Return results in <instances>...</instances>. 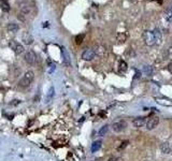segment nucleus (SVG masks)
Instances as JSON below:
<instances>
[{
  "label": "nucleus",
  "instance_id": "15",
  "mask_svg": "<svg viewBox=\"0 0 172 161\" xmlns=\"http://www.w3.org/2000/svg\"><path fill=\"white\" fill-rule=\"evenodd\" d=\"M18 29H19V26L17 25L16 23H14V22H12V23H9L8 24V30H9V31L16 32Z\"/></svg>",
  "mask_w": 172,
  "mask_h": 161
},
{
  "label": "nucleus",
  "instance_id": "28",
  "mask_svg": "<svg viewBox=\"0 0 172 161\" xmlns=\"http://www.w3.org/2000/svg\"><path fill=\"white\" fill-rule=\"evenodd\" d=\"M140 75H141V72H140V71H137V75H136V79H139V77H140Z\"/></svg>",
  "mask_w": 172,
  "mask_h": 161
},
{
  "label": "nucleus",
  "instance_id": "4",
  "mask_svg": "<svg viewBox=\"0 0 172 161\" xmlns=\"http://www.w3.org/2000/svg\"><path fill=\"white\" fill-rule=\"evenodd\" d=\"M158 124H159V118H158L157 116H152L150 117L149 119L146 120V129L147 130H153L155 129L156 127L158 126Z\"/></svg>",
  "mask_w": 172,
  "mask_h": 161
},
{
  "label": "nucleus",
  "instance_id": "19",
  "mask_svg": "<svg viewBox=\"0 0 172 161\" xmlns=\"http://www.w3.org/2000/svg\"><path fill=\"white\" fill-rule=\"evenodd\" d=\"M54 93H55V89H54V87H51V88L49 89V91H47V95H46V102H50V100H51L52 98L54 97Z\"/></svg>",
  "mask_w": 172,
  "mask_h": 161
},
{
  "label": "nucleus",
  "instance_id": "12",
  "mask_svg": "<svg viewBox=\"0 0 172 161\" xmlns=\"http://www.w3.org/2000/svg\"><path fill=\"white\" fill-rule=\"evenodd\" d=\"M62 58H64L65 65H66V66H70V65H71L70 56H69L68 52L66 51V49H64V47H62Z\"/></svg>",
  "mask_w": 172,
  "mask_h": 161
},
{
  "label": "nucleus",
  "instance_id": "17",
  "mask_svg": "<svg viewBox=\"0 0 172 161\" xmlns=\"http://www.w3.org/2000/svg\"><path fill=\"white\" fill-rule=\"evenodd\" d=\"M165 18H166L167 22H172V6L166 10V12H165Z\"/></svg>",
  "mask_w": 172,
  "mask_h": 161
},
{
  "label": "nucleus",
  "instance_id": "16",
  "mask_svg": "<svg viewBox=\"0 0 172 161\" xmlns=\"http://www.w3.org/2000/svg\"><path fill=\"white\" fill-rule=\"evenodd\" d=\"M101 141H95V142L91 144V153H96L97 151H99L100 147H101Z\"/></svg>",
  "mask_w": 172,
  "mask_h": 161
},
{
  "label": "nucleus",
  "instance_id": "20",
  "mask_svg": "<svg viewBox=\"0 0 172 161\" xmlns=\"http://www.w3.org/2000/svg\"><path fill=\"white\" fill-rule=\"evenodd\" d=\"M143 72L146 75H151L152 73H153V68H152L151 66H145L144 69H143Z\"/></svg>",
  "mask_w": 172,
  "mask_h": 161
},
{
  "label": "nucleus",
  "instance_id": "10",
  "mask_svg": "<svg viewBox=\"0 0 172 161\" xmlns=\"http://www.w3.org/2000/svg\"><path fill=\"white\" fill-rule=\"evenodd\" d=\"M155 101L157 102L158 104H160V105H165V106H171L172 105V101H171V100L166 99V98L156 97L155 98Z\"/></svg>",
  "mask_w": 172,
  "mask_h": 161
},
{
  "label": "nucleus",
  "instance_id": "27",
  "mask_svg": "<svg viewBox=\"0 0 172 161\" xmlns=\"http://www.w3.org/2000/svg\"><path fill=\"white\" fill-rule=\"evenodd\" d=\"M168 70L172 73V61L170 62V64H169V66H168Z\"/></svg>",
  "mask_w": 172,
  "mask_h": 161
},
{
  "label": "nucleus",
  "instance_id": "2",
  "mask_svg": "<svg viewBox=\"0 0 172 161\" xmlns=\"http://www.w3.org/2000/svg\"><path fill=\"white\" fill-rule=\"evenodd\" d=\"M142 38L144 43L147 45V46H153V45L156 44V40H155V36H154V31L152 30H145L142 34Z\"/></svg>",
  "mask_w": 172,
  "mask_h": 161
},
{
  "label": "nucleus",
  "instance_id": "1",
  "mask_svg": "<svg viewBox=\"0 0 172 161\" xmlns=\"http://www.w3.org/2000/svg\"><path fill=\"white\" fill-rule=\"evenodd\" d=\"M34 73L29 70V71H27V72L24 73L22 79L19 80L18 85L21 87H23V88H26V87L30 86V84L34 82Z\"/></svg>",
  "mask_w": 172,
  "mask_h": 161
},
{
  "label": "nucleus",
  "instance_id": "3",
  "mask_svg": "<svg viewBox=\"0 0 172 161\" xmlns=\"http://www.w3.org/2000/svg\"><path fill=\"white\" fill-rule=\"evenodd\" d=\"M9 46L11 47V49H13V52H14L16 55H21V54H23L24 51H25L23 45L15 40H11L10 42H9Z\"/></svg>",
  "mask_w": 172,
  "mask_h": 161
},
{
  "label": "nucleus",
  "instance_id": "5",
  "mask_svg": "<svg viewBox=\"0 0 172 161\" xmlns=\"http://www.w3.org/2000/svg\"><path fill=\"white\" fill-rule=\"evenodd\" d=\"M24 59L28 65H34L37 61V55L34 54V52L27 51L24 55Z\"/></svg>",
  "mask_w": 172,
  "mask_h": 161
},
{
  "label": "nucleus",
  "instance_id": "8",
  "mask_svg": "<svg viewBox=\"0 0 172 161\" xmlns=\"http://www.w3.org/2000/svg\"><path fill=\"white\" fill-rule=\"evenodd\" d=\"M146 124V117H137L132 120V126L134 128H141Z\"/></svg>",
  "mask_w": 172,
  "mask_h": 161
},
{
  "label": "nucleus",
  "instance_id": "14",
  "mask_svg": "<svg viewBox=\"0 0 172 161\" xmlns=\"http://www.w3.org/2000/svg\"><path fill=\"white\" fill-rule=\"evenodd\" d=\"M153 31H154V36H155L156 44H159V43L162 42V31H160L159 29H157V28H156L155 30H153Z\"/></svg>",
  "mask_w": 172,
  "mask_h": 161
},
{
  "label": "nucleus",
  "instance_id": "18",
  "mask_svg": "<svg viewBox=\"0 0 172 161\" xmlns=\"http://www.w3.org/2000/svg\"><path fill=\"white\" fill-rule=\"evenodd\" d=\"M108 131H109V125H104L103 127L100 128V130H99V132H98V134H99L100 136H104Z\"/></svg>",
  "mask_w": 172,
  "mask_h": 161
},
{
  "label": "nucleus",
  "instance_id": "29",
  "mask_svg": "<svg viewBox=\"0 0 172 161\" xmlns=\"http://www.w3.org/2000/svg\"><path fill=\"white\" fill-rule=\"evenodd\" d=\"M108 161H117V158H115V157H111Z\"/></svg>",
  "mask_w": 172,
  "mask_h": 161
},
{
  "label": "nucleus",
  "instance_id": "24",
  "mask_svg": "<svg viewBox=\"0 0 172 161\" xmlns=\"http://www.w3.org/2000/svg\"><path fill=\"white\" fill-rule=\"evenodd\" d=\"M117 39H118V41L121 43H123L124 41L126 40V37H125V34H123V33H121V34H118V37H117Z\"/></svg>",
  "mask_w": 172,
  "mask_h": 161
},
{
  "label": "nucleus",
  "instance_id": "13",
  "mask_svg": "<svg viewBox=\"0 0 172 161\" xmlns=\"http://www.w3.org/2000/svg\"><path fill=\"white\" fill-rule=\"evenodd\" d=\"M0 8H1V10L3 11V12H9L11 6L6 0H0Z\"/></svg>",
  "mask_w": 172,
  "mask_h": 161
},
{
  "label": "nucleus",
  "instance_id": "9",
  "mask_svg": "<svg viewBox=\"0 0 172 161\" xmlns=\"http://www.w3.org/2000/svg\"><path fill=\"white\" fill-rule=\"evenodd\" d=\"M22 40H23V42L25 43L26 45H30V44H32V42H34V38H32V36L27 31H25L23 33V36H22Z\"/></svg>",
  "mask_w": 172,
  "mask_h": 161
},
{
  "label": "nucleus",
  "instance_id": "25",
  "mask_svg": "<svg viewBox=\"0 0 172 161\" xmlns=\"http://www.w3.org/2000/svg\"><path fill=\"white\" fill-rule=\"evenodd\" d=\"M128 145V141H124V142H122V145L121 146H118V151H122V149H124L126 146Z\"/></svg>",
  "mask_w": 172,
  "mask_h": 161
},
{
  "label": "nucleus",
  "instance_id": "7",
  "mask_svg": "<svg viewBox=\"0 0 172 161\" xmlns=\"http://www.w3.org/2000/svg\"><path fill=\"white\" fill-rule=\"evenodd\" d=\"M96 57V53L94 49H86L85 51L82 53V58L86 61H89V60H93L94 58Z\"/></svg>",
  "mask_w": 172,
  "mask_h": 161
},
{
  "label": "nucleus",
  "instance_id": "6",
  "mask_svg": "<svg viewBox=\"0 0 172 161\" xmlns=\"http://www.w3.org/2000/svg\"><path fill=\"white\" fill-rule=\"evenodd\" d=\"M126 127H127V123H125V121H123V120L117 121V123H114L112 125L113 131L117 132V133H119V132L124 131V130L126 129Z\"/></svg>",
  "mask_w": 172,
  "mask_h": 161
},
{
  "label": "nucleus",
  "instance_id": "26",
  "mask_svg": "<svg viewBox=\"0 0 172 161\" xmlns=\"http://www.w3.org/2000/svg\"><path fill=\"white\" fill-rule=\"evenodd\" d=\"M21 103V100H17V99H15V100H13L12 102H11V105H17V104H19Z\"/></svg>",
  "mask_w": 172,
  "mask_h": 161
},
{
  "label": "nucleus",
  "instance_id": "23",
  "mask_svg": "<svg viewBox=\"0 0 172 161\" xmlns=\"http://www.w3.org/2000/svg\"><path fill=\"white\" fill-rule=\"evenodd\" d=\"M119 64H121V67H119V69H121L122 71L127 70V64H125V61H123V60H122Z\"/></svg>",
  "mask_w": 172,
  "mask_h": 161
},
{
  "label": "nucleus",
  "instance_id": "21",
  "mask_svg": "<svg viewBox=\"0 0 172 161\" xmlns=\"http://www.w3.org/2000/svg\"><path fill=\"white\" fill-rule=\"evenodd\" d=\"M165 59H172V46L169 47L165 54Z\"/></svg>",
  "mask_w": 172,
  "mask_h": 161
},
{
  "label": "nucleus",
  "instance_id": "11",
  "mask_svg": "<svg viewBox=\"0 0 172 161\" xmlns=\"http://www.w3.org/2000/svg\"><path fill=\"white\" fill-rule=\"evenodd\" d=\"M160 151H162L164 154H166V155H169V154H171L172 153V148H171L170 143H168V142L162 143V144L160 145Z\"/></svg>",
  "mask_w": 172,
  "mask_h": 161
},
{
  "label": "nucleus",
  "instance_id": "22",
  "mask_svg": "<svg viewBox=\"0 0 172 161\" xmlns=\"http://www.w3.org/2000/svg\"><path fill=\"white\" fill-rule=\"evenodd\" d=\"M84 39V34H81V36H78L77 38H75V41H77V44H81L82 41H83Z\"/></svg>",
  "mask_w": 172,
  "mask_h": 161
}]
</instances>
